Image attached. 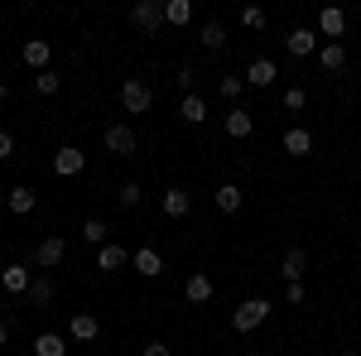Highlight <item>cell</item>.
Masks as SVG:
<instances>
[{
  "label": "cell",
  "mask_w": 361,
  "mask_h": 356,
  "mask_svg": "<svg viewBox=\"0 0 361 356\" xmlns=\"http://www.w3.org/2000/svg\"><path fill=\"white\" fill-rule=\"evenodd\" d=\"M63 255H68V241H63V236H44V241L34 246V265H39V270H54V265H63Z\"/></svg>",
  "instance_id": "obj_5"
},
{
  "label": "cell",
  "mask_w": 361,
  "mask_h": 356,
  "mask_svg": "<svg viewBox=\"0 0 361 356\" xmlns=\"http://www.w3.org/2000/svg\"><path fill=\"white\" fill-rule=\"evenodd\" d=\"M183 299H188V303H207V299H212V279H207V274H188Z\"/></svg>",
  "instance_id": "obj_21"
},
{
  "label": "cell",
  "mask_w": 361,
  "mask_h": 356,
  "mask_svg": "<svg viewBox=\"0 0 361 356\" xmlns=\"http://www.w3.org/2000/svg\"><path fill=\"white\" fill-rule=\"evenodd\" d=\"M284 49L294 58H308V54H318V34L313 29H289V39H284Z\"/></svg>",
  "instance_id": "obj_13"
},
{
  "label": "cell",
  "mask_w": 361,
  "mask_h": 356,
  "mask_svg": "<svg viewBox=\"0 0 361 356\" xmlns=\"http://www.w3.org/2000/svg\"><path fill=\"white\" fill-rule=\"evenodd\" d=\"M149 102H154V92H149L145 78H126V82H121V106L130 111V116H145Z\"/></svg>",
  "instance_id": "obj_2"
},
{
  "label": "cell",
  "mask_w": 361,
  "mask_h": 356,
  "mask_svg": "<svg viewBox=\"0 0 361 356\" xmlns=\"http://www.w3.org/2000/svg\"><path fill=\"white\" fill-rule=\"evenodd\" d=\"M29 284H34V270H29V265H5V270H0V289L15 294V299L29 294Z\"/></svg>",
  "instance_id": "obj_8"
},
{
  "label": "cell",
  "mask_w": 361,
  "mask_h": 356,
  "mask_svg": "<svg viewBox=\"0 0 361 356\" xmlns=\"http://www.w3.org/2000/svg\"><path fill=\"white\" fill-rule=\"evenodd\" d=\"M145 356H173V352H169V342H145Z\"/></svg>",
  "instance_id": "obj_34"
},
{
  "label": "cell",
  "mask_w": 361,
  "mask_h": 356,
  "mask_svg": "<svg viewBox=\"0 0 361 356\" xmlns=\"http://www.w3.org/2000/svg\"><path fill=\"white\" fill-rule=\"evenodd\" d=\"M135 130H130V125H106V149H111V154H135Z\"/></svg>",
  "instance_id": "obj_11"
},
{
  "label": "cell",
  "mask_w": 361,
  "mask_h": 356,
  "mask_svg": "<svg viewBox=\"0 0 361 356\" xmlns=\"http://www.w3.org/2000/svg\"><path fill=\"white\" fill-rule=\"evenodd\" d=\"M308 149H313V135H308L304 125H289V130H284V154H294V159H304Z\"/></svg>",
  "instance_id": "obj_16"
},
{
  "label": "cell",
  "mask_w": 361,
  "mask_h": 356,
  "mask_svg": "<svg viewBox=\"0 0 361 356\" xmlns=\"http://www.w3.org/2000/svg\"><path fill=\"white\" fill-rule=\"evenodd\" d=\"M318 34H323L328 44H342V34H347V10L323 5V10H318Z\"/></svg>",
  "instance_id": "obj_4"
},
{
  "label": "cell",
  "mask_w": 361,
  "mask_h": 356,
  "mask_svg": "<svg viewBox=\"0 0 361 356\" xmlns=\"http://www.w3.org/2000/svg\"><path fill=\"white\" fill-rule=\"evenodd\" d=\"M318 58H323L328 73H342V68H347V49H342V44H318Z\"/></svg>",
  "instance_id": "obj_26"
},
{
  "label": "cell",
  "mask_w": 361,
  "mask_h": 356,
  "mask_svg": "<svg viewBox=\"0 0 361 356\" xmlns=\"http://www.w3.org/2000/svg\"><path fill=\"white\" fill-rule=\"evenodd\" d=\"M265 318H270V299H241L231 308V328L236 332H255Z\"/></svg>",
  "instance_id": "obj_1"
},
{
  "label": "cell",
  "mask_w": 361,
  "mask_h": 356,
  "mask_svg": "<svg viewBox=\"0 0 361 356\" xmlns=\"http://www.w3.org/2000/svg\"><path fill=\"white\" fill-rule=\"evenodd\" d=\"M159 207H164V217H169V221H183L188 212H193V192H183V188H164V202H159Z\"/></svg>",
  "instance_id": "obj_10"
},
{
  "label": "cell",
  "mask_w": 361,
  "mask_h": 356,
  "mask_svg": "<svg viewBox=\"0 0 361 356\" xmlns=\"http://www.w3.org/2000/svg\"><path fill=\"white\" fill-rule=\"evenodd\" d=\"M0 207H5V197H0Z\"/></svg>",
  "instance_id": "obj_38"
},
{
  "label": "cell",
  "mask_w": 361,
  "mask_h": 356,
  "mask_svg": "<svg viewBox=\"0 0 361 356\" xmlns=\"http://www.w3.org/2000/svg\"><path fill=\"white\" fill-rule=\"evenodd\" d=\"M97 332H102L97 313H73V323H68V337L73 342H97Z\"/></svg>",
  "instance_id": "obj_12"
},
{
  "label": "cell",
  "mask_w": 361,
  "mask_h": 356,
  "mask_svg": "<svg viewBox=\"0 0 361 356\" xmlns=\"http://www.w3.org/2000/svg\"><path fill=\"white\" fill-rule=\"evenodd\" d=\"M82 168H87V154L78 149V145H63V149L54 154V173L58 178H78Z\"/></svg>",
  "instance_id": "obj_6"
},
{
  "label": "cell",
  "mask_w": 361,
  "mask_h": 356,
  "mask_svg": "<svg viewBox=\"0 0 361 356\" xmlns=\"http://www.w3.org/2000/svg\"><path fill=\"white\" fill-rule=\"evenodd\" d=\"M222 125H226V135H231V140H246L250 130H255V116H250V111H226Z\"/></svg>",
  "instance_id": "obj_17"
},
{
  "label": "cell",
  "mask_w": 361,
  "mask_h": 356,
  "mask_svg": "<svg viewBox=\"0 0 361 356\" xmlns=\"http://www.w3.org/2000/svg\"><path fill=\"white\" fill-rule=\"evenodd\" d=\"M193 20V0H164V25H188Z\"/></svg>",
  "instance_id": "obj_23"
},
{
  "label": "cell",
  "mask_w": 361,
  "mask_h": 356,
  "mask_svg": "<svg viewBox=\"0 0 361 356\" xmlns=\"http://www.w3.org/2000/svg\"><path fill=\"white\" fill-rule=\"evenodd\" d=\"M5 207H10L15 217H29V212L39 207V192H34V188H15L10 197H5Z\"/></svg>",
  "instance_id": "obj_18"
},
{
  "label": "cell",
  "mask_w": 361,
  "mask_h": 356,
  "mask_svg": "<svg viewBox=\"0 0 361 356\" xmlns=\"http://www.w3.org/2000/svg\"><path fill=\"white\" fill-rule=\"evenodd\" d=\"M140 197H145V188H140V183H126V188L116 192V202H121L126 212H130V207H140Z\"/></svg>",
  "instance_id": "obj_31"
},
{
  "label": "cell",
  "mask_w": 361,
  "mask_h": 356,
  "mask_svg": "<svg viewBox=\"0 0 361 356\" xmlns=\"http://www.w3.org/2000/svg\"><path fill=\"white\" fill-rule=\"evenodd\" d=\"M304 106H308V92H304V87H284V111H289V116H299Z\"/></svg>",
  "instance_id": "obj_30"
},
{
  "label": "cell",
  "mask_w": 361,
  "mask_h": 356,
  "mask_svg": "<svg viewBox=\"0 0 361 356\" xmlns=\"http://www.w3.org/2000/svg\"><path fill=\"white\" fill-rule=\"evenodd\" d=\"M5 97H10V82H5V78H0V102H5Z\"/></svg>",
  "instance_id": "obj_36"
},
{
  "label": "cell",
  "mask_w": 361,
  "mask_h": 356,
  "mask_svg": "<svg viewBox=\"0 0 361 356\" xmlns=\"http://www.w3.org/2000/svg\"><path fill=\"white\" fill-rule=\"evenodd\" d=\"M130 25L140 34H154V29L164 25V0H140L135 10H130Z\"/></svg>",
  "instance_id": "obj_3"
},
{
  "label": "cell",
  "mask_w": 361,
  "mask_h": 356,
  "mask_svg": "<svg viewBox=\"0 0 361 356\" xmlns=\"http://www.w3.org/2000/svg\"><path fill=\"white\" fill-rule=\"evenodd\" d=\"M58 87H63V78H58L54 68H49V73H34V92H39V97H54Z\"/></svg>",
  "instance_id": "obj_29"
},
{
  "label": "cell",
  "mask_w": 361,
  "mask_h": 356,
  "mask_svg": "<svg viewBox=\"0 0 361 356\" xmlns=\"http://www.w3.org/2000/svg\"><path fill=\"white\" fill-rule=\"evenodd\" d=\"M130 265H135L140 279H159V274H164V255H159L154 246H140L135 255H130Z\"/></svg>",
  "instance_id": "obj_9"
},
{
  "label": "cell",
  "mask_w": 361,
  "mask_h": 356,
  "mask_svg": "<svg viewBox=\"0 0 361 356\" xmlns=\"http://www.w3.org/2000/svg\"><path fill=\"white\" fill-rule=\"evenodd\" d=\"M5 337H10V328H5V323H0V347H5Z\"/></svg>",
  "instance_id": "obj_37"
},
{
  "label": "cell",
  "mask_w": 361,
  "mask_h": 356,
  "mask_svg": "<svg viewBox=\"0 0 361 356\" xmlns=\"http://www.w3.org/2000/svg\"><path fill=\"white\" fill-rule=\"evenodd\" d=\"M10 154H15V135H5V130H0V159H10Z\"/></svg>",
  "instance_id": "obj_35"
},
{
  "label": "cell",
  "mask_w": 361,
  "mask_h": 356,
  "mask_svg": "<svg viewBox=\"0 0 361 356\" xmlns=\"http://www.w3.org/2000/svg\"><path fill=\"white\" fill-rule=\"evenodd\" d=\"M279 78V68H275V58H255V63H250L246 68V82L250 87H270Z\"/></svg>",
  "instance_id": "obj_14"
},
{
  "label": "cell",
  "mask_w": 361,
  "mask_h": 356,
  "mask_svg": "<svg viewBox=\"0 0 361 356\" xmlns=\"http://www.w3.org/2000/svg\"><path fill=\"white\" fill-rule=\"evenodd\" d=\"M34 356H68V342L58 332H39L34 337Z\"/></svg>",
  "instance_id": "obj_22"
},
{
  "label": "cell",
  "mask_w": 361,
  "mask_h": 356,
  "mask_svg": "<svg viewBox=\"0 0 361 356\" xmlns=\"http://www.w3.org/2000/svg\"><path fill=\"white\" fill-rule=\"evenodd\" d=\"M82 241L102 250V246H106V221H102V217H87L82 221Z\"/></svg>",
  "instance_id": "obj_27"
},
{
  "label": "cell",
  "mask_w": 361,
  "mask_h": 356,
  "mask_svg": "<svg viewBox=\"0 0 361 356\" xmlns=\"http://www.w3.org/2000/svg\"><path fill=\"white\" fill-rule=\"evenodd\" d=\"M279 270H284V279H289V284H299V279H304V270H308V255H304V250H284V265H279Z\"/></svg>",
  "instance_id": "obj_24"
},
{
  "label": "cell",
  "mask_w": 361,
  "mask_h": 356,
  "mask_svg": "<svg viewBox=\"0 0 361 356\" xmlns=\"http://www.w3.org/2000/svg\"><path fill=\"white\" fill-rule=\"evenodd\" d=\"M202 44H207V49H222V44H226V29L217 25V20H212V25H202Z\"/></svg>",
  "instance_id": "obj_32"
},
{
  "label": "cell",
  "mask_w": 361,
  "mask_h": 356,
  "mask_svg": "<svg viewBox=\"0 0 361 356\" xmlns=\"http://www.w3.org/2000/svg\"><path fill=\"white\" fill-rule=\"evenodd\" d=\"M87 356H92V352H87Z\"/></svg>",
  "instance_id": "obj_39"
},
{
  "label": "cell",
  "mask_w": 361,
  "mask_h": 356,
  "mask_svg": "<svg viewBox=\"0 0 361 356\" xmlns=\"http://www.w3.org/2000/svg\"><path fill=\"white\" fill-rule=\"evenodd\" d=\"M241 25H246L250 34H260V29L270 25V15H265V10H260V5H241Z\"/></svg>",
  "instance_id": "obj_28"
},
{
  "label": "cell",
  "mask_w": 361,
  "mask_h": 356,
  "mask_svg": "<svg viewBox=\"0 0 361 356\" xmlns=\"http://www.w3.org/2000/svg\"><path fill=\"white\" fill-rule=\"evenodd\" d=\"M241 202H246L241 183H222V188H217V207H222V212H241Z\"/></svg>",
  "instance_id": "obj_25"
},
{
  "label": "cell",
  "mask_w": 361,
  "mask_h": 356,
  "mask_svg": "<svg viewBox=\"0 0 361 356\" xmlns=\"http://www.w3.org/2000/svg\"><path fill=\"white\" fill-rule=\"evenodd\" d=\"M178 116H183L188 125H202V121H207V102H202L197 92H188V97L178 102Z\"/></svg>",
  "instance_id": "obj_20"
},
{
  "label": "cell",
  "mask_w": 361,
  "mask_h": 356,
  "mask_svg": "<svg viewBox=\"0 0 361 356\" xmlns=\"http://www.w3.org/2000/svg\"><path fill=\"white\" fill-rule=\"evenodd\" d=\"M126 260H130V250H126V246H116V241H106V246L97 250V270H121Z\"/></svg>",
  "instance_id": "obj_19"
},
{
  "label": "cell",
  "mask_w": 361,
  "mask_h": 356,
  "mask_svg": "<svg viewBox=\"0 0 361 356\" xmlns=\"http://www.w3.org/2000/svg\"><path fill=\"white\" fill-rule=\"evenodd\" d=\"M241 87H246V78H222V82H217V92H222L226 102H236V97H241Z\"/></svg>",
  "instance_id": "obj_33"
},
{
  "label": "cell",
  "mask_w": 361,
  "mask_h": 356,
  "mask_svg": "<svg viewBox=\"0 0 361 356\" xmlns=\"http://www.w3.org/2000/svg\"><path fill=\"white\" fill-rule=\"evenodd\" d=\"M54 294H58V284H54V274H44V270H34V284H29V294H25V299H29V303H54Z\"/></svg>",
  "instance_id": "obj_15"
},
{
  "label": "cell",
  "mask_w": 361,
  "mask_h": 356,
  "mask_svg": "<svg viewBox=\"0 0 361 356\" xmlns=\"http://www.w3.org/2000/svg\"><path fill=\"white\" fill-rule=\"evenodd\" d=\"M20 58H25V68H34V73H49V63H54V44H49V39H29L25 49H20Z\"/></svg>",
  "instance_id": "obj_7"
}]
</instances>
